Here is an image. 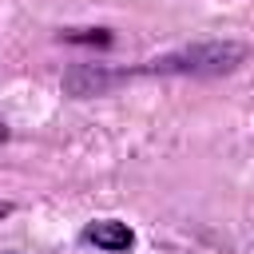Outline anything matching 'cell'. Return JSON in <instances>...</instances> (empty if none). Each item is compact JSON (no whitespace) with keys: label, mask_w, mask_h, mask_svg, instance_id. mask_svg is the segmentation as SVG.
Wrapping results in <instances>:
<instances>
[{"label":"cell","mask_w":254,"mask_h":254,"mask_svg":"<svg viewBox=\"0 0 254 254\" xmlns=\"http://www.w3.org/2000/svg\"><path fill=\"white\" fill-rule=\"evenodd\" d=\"M111 83H119V75H111V71H103V67H91V64H79V67H71L67 75H64V87H67V95H103Z\"/></svg>","instance_id":"7a4b0ae2"},{"label":"cell","mask_w":254,"mask_h":254,"mask_svg":"<svg viewBox=\"0 0 254 254\" xmlns=\"http://www.w3.org/2000/svg\"><path fill=\"white\" fill-rule=\"evenodd\" d=\"M4 135H8V131H4V127H0V139H4Z\"/></svg>","instance_id":"8992f818"},{"label":"cell","mask_w":254,"mask_h":254,"mask_svg":"<svg viewBox=\"0 0 254 254\" xmlns=\"http://www.w3.org/2000/svg\"><path fill=\"white\" fill-rule=\"evenodd\" d=\"M87 238H91L95 246H103V250H127V246L135 242L131 226H127V222H115V218L91 222V226H87Z\"/></svg>","instance_id":"3957f363"},{"label":"cell","mask_w":254,"mask_h":254,"mask_svg":"<svg viewBox=\"0 0 254 254\" xmlns=\"http://www.w3.org/2000/svg\"><path fill=\"white\" fill-rule=\"evenodd\" d=\"M246 56H250V48L238 40H206V44H187L179 52L155 56L147 64V71H159V75H226V71H238L246 64Z\"/></svg>","instance_id":"6da1fadb"},{"label":"cell","mask_w":254,"mask_h":254,"mask_svg":"<svg viewBox=\"0 0 254 254\" xmlns=\"http://www.w3.org/2000/svg\"><path fill=\"white\" fill-rule=\"evenodd\" d=\"M12 210H16V206H12V202H4V198H0V218H8V214H12Z\"/></svg>","instance_id":"5b68a950"},{"label":"cell","mask_w":254,"mask_h":254,"mask_svg":"<svg viewBox=\"0 0 254 254\" xmlns=\"http://www.w3.org/2000/svg\"><path fill=\"white\" fill-rule=\"evenodd\" d=\"M67 44H111V36L103 28H79V32H64Z\"/></svg>","instance_id":"277c9868"}]
</instances>
